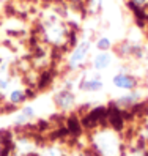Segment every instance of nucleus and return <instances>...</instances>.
Masks as SVG:
<instances>
[{"mask_svg":"<svg viewBox=\"0 0 148 156\" xmlns=\"http://www.w3.org/2000/svg\"><path fill=\"white\" fill-rule=\"evenodd\" d=\"M91 144L98 156H123L125 153L122 139L112 129L98 131L91 139Z\"/></svg>","mask_w":148,"mask_h":156,"instance_id":"nucleus-1","label":"nucleus"},{"mask_svg":"<svg viewBox=\"0 0 148 156\" xmlns=\"http://www.w3.org/2000/svg\"><path fill=\"white\" fill-rule=\"evenodd\" d=\"M88 52H90V41H80L76 48H74V51L71 52V55H69V60H68L69 68L80 66L82 63L85 62Z\"/></svg>","mask_w":148,"mask_h":156,"instance_id":"nucleus-2","label":"nucleus"},{"mask_svg":"<svg viewBox=\"0 0 148 156\" xmlns=\"http://www.w3.org/2000/svg\"><path fill=\"white\" fill-rule=\"evenodd\" d=\"M103 85H104L103 79H101V76L98 74V73L85 76L80 82V88L84 91H99L101 88H103Z\"/></svg>","mask_w":148,"mask_h":156,"instance_id":"nucleus-3","label":"nucleus"},{"mask_svg":"<svg viewBox=\"0 0 148 156\" xmlns=\"http://www.w3.org/2000/svg\"><path fill=\"white\" fill-rule=\"evenodd\" d=\"M112 84L120 88V90H132L136 87V79L132 76L126 74V73H118V74H115L112 77Z\"/></svg>","mask_w":148,"mask_h":156,"instance_id":"nucleus-4","label":"nucleus"},{"mask_svg":"<svg viewBox=\"0 0 148 156\" xmlns=\"http://www.w3.org/2000/svg\"><path fill=\"white\" fill-rule=\"evenodd\" d=\"M74 101H76V96H74L72 91H69L68 88L66 90H62L60 93H57V96H55V103H57V106L60 109H69Z\"/></svg>","mask_w":148,"mask_h":156,"instance_id":"nucleus-5","label":"nucleus"},{"mask_svg":"<svg viewBox=\"0 0 148 156\" xmlns=\"http://www.w3.org/2000/svg\"><path fill=\"white\" fill-rule=\"evenodd\" d=\"M110 63H112V55L109 52H99L93 58V68L96 71H103L110 66Z\"/></svg>","mask_w":148,"mask_h":156,"instance_id":"nucleus-6","label":"nucleus"},{"mask_svg":"<svg viewBox=\"0 0 148 156\" xmlns=\"http://www.w3.org/2000/svg\"><path fill=\"white\" fill-rule=\"evenodd\" d=\"M35 117V111H33V107L30 106H25L22 111L17 114L16 117V125H25V123H29L32 118Z\"/></svg>","mask_w":148,"mask_h":156,"instance_id":"nucleus-7","label":"nucleus"},{"mask_svg":"<svg viewBox=\"0 0 148 156\" xmlns=\"http://www.w3.org/2000/svg\"><path fill=\"white\" fill-rule=\"evenodd\" d=\"M8 101H10L11 104H21L25 101V91L21 90V88H14L10 91V95H8Z\"/></svg>","mask_w":148,"mask_h":156,"instance_id":"nucleus-8","label":"nucleus"},{"mask_svg":"<svg viewBox=\"0 0 148 156\" xmlns=\"http://www.w3.org/2000/svg\"><path fill=\"white\" fill-rule=\"evenodd\" d=\"M139 93H131V95H126V96H122L117 103L122 106V107H128V106H134L137 101H139Z\"/></svg>","mask_w":148,"mask_h":156,"instance_id":"nucleus-9","label":"nucleus"},{"mask_svg":"<svg viewBox=\"0 0 148 156\" xmlns=\"http://www.w3.org/2000/svg\"><path fill=\"white\" fill-rule=\"evenodd\" d=\"M110 46H112V43H110V40L107 38V36H101V38L96 41V48L101 52H107L110 49Z\"/></svg>","mask_w":148,"mask_h":156,"instance_id":"nucleus-10","label":"nucleus"},{"mask_svg":"<svg viewBox=\"0 0 148 156\" xmlns=\"http://www.w3.org/2000/svg\"><path fill=\"white\" fill-rule=\"evenodd\" d=\"M123 156H148L145 150L142 148H131V150H128L123 153Z\"/></svg>","mask_w":148,"mask_h":156,"instance_id":"nucleus-11","label":"nucleus"},{"mask_svg":"<svg viewBox=\"0 0 148 156\" xmlns=\"http://www.w3.org/2000/svg\"><path fill=\"white\" fill-rule=\"evenodd\" d=\"M43 156H63V153L58 148H48L43 153Z\"/></svg>","mask_w":148,"mask_h":156,"instance_id":"nucleus-12","label":"nucleus"},{"mask_svg":"<svg viewBox=\"0 0 148 156\" xmlns=\"http://www.w3.org/2000/svg\"><path fill=\"white\" fill-rule=\"evenodd\" d=\"M145 140L148 142V126H146V129H145Z\"/></svg>","mask_w":148,"mask_h":156,"instance_id":"nucleus-13","label":"nucleus"},{"mask_svg":"<svg viewBox=\"0 0 148 156\" xmlns=\"http://www.w3.org/2000/svg\"><path fill=\"white\" fill-rule=\"evenodd\" d=\"M134 2H136V3H137V5H142V3H143V2H145V0H134Z\"/></svg>","mask_w":148,"mask_h":156,"instance_id":"nucleus-14","label":"nucleus"}]
</instances>
